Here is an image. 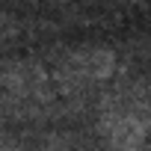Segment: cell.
<instances>
[{"mask_svg":"<svg viewBox=\"0 0 151 151\" xmlns=\"http://www.w3.org/2000/svg\"><path fill=\"white\" fill-rule=\"evenodd\" d=\"M116 71V53L104 45H83V47H71L59 56L53 77L62 95H77L89 83L107 80Z\"/></svg>","mask_w":151,"mask_h":151,"instance_id":"2","label":"cell"},{"mask_svg":"<svg viewBox=\"0 0 151 151\" xmlns=\"http://www.w3.org/2000/svg\"><path fill=\"white\" fill-rule=\"evenodd\" d=\"M145 89L127 95H107L101 101L98 130L110 151H142L145 142Z\"/></svg>","mask_w":151,"mask_h":151,"instance_id":"1","label":"cell"},{"mask_svg":"<svg viewBox=\"0 0 151 151\" xmlns=\"http://www.w3.org/2000/svg\"><path fill=\"white\" fill-rule=\"evenodd\" d=\"M50 77L36 59H12L0 65V95L27 107H45L50 101Z\"/></svg>","mask_w":151,"mask_h":151,"instance_id":"3","label":"cell"}]
</instances>
